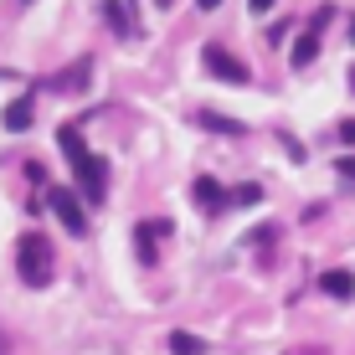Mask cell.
<instances>
[{"instance_id": "obj_1", "label": "cell", "mask_w": 355, "mask_h": 355, "mask_svg": "<svg viewBox=\"0 0 355 355\" xmlns=\"http://www.w3.org/2000/svg\"><path fill=\"white\" fill-rule=\"evenodd\" d=\"M57 139H62V155L78 165V186H83V196H88V201H103V196H108V165L98 160L88 144H83V134L72 129V124H62V134H57Z\"/></svg>"}, {"instance_id": "obj_2", "label": "cell", "mask_w": 355, "mask_h": 355, "mask_svg": "<svg viewBox=\"0 0 355 355\" xmlns=\"http://www.w3.org/2000/svg\"><path fill=\"white\" fill-rule=\"evenodd\" d=\"M16 258H21V278L26 284H46L52 278V248H46V237H21V248H16Z\"/></svg>"}, {"instance_id": "obj_3", "label": "cell", "mask_w": 355, "mask_h": 355, "mask_svg": "<svg viewBox=\"0 0 355 355\" xmlns=\"http://www.w3.org/2000/svg\"><path fill=\"white\" fill-rule=\"evenodd\" d=\"M52 211L62 216V227L72 232V237H83V232H88V211L78 206V196H72V191H62V186L52 191Z\"/></svg>"}, {"instance_id": "obj_4", "label": "cell", "mask_w": 355, "mask_h": 355, "mask_svg": "<svg viewBox=\"0 0 355 355\" xmlns=\"http://www.w3.org/2000/svg\"><path fill=\"white\" fill-rule=\"evenodd\" d=\"M206 67H211L222 83H248V67H242L237 57H227L222 46H206Z\"/></svg>"}, {"instance_id": "obj_5", "label": "cell", "mask_w": 355, "mask_h": 355, "mask_svg": "<svg viewBox=\"0 0 355 355\" xmlns=\"http://www.w3.org/2000/svg\"><path fill=\"white\" fill-rule=\"evenodd\" d=\"M320 288L329 293V299H350V293H355V278L335 268V273H324V278H320Z\"/></svg>"}, {"instance_id": "obj_6", "label": "cell", "mask_w": 355, "mask_h": 355, "mask_svg": "<svg viewBox=\"0 0 355 355\" xmlns=\"http://www.w3.org/2000/svg\"><path fill=\"white\" fill-rule=\"evenodd\" d=\"M31 119H36L31 98H16V103L6 108V129H31Z\"/></svg>"}, {"instance_id": "obj_7", "label": "cell", "mask_w": 355, "mask_h": 355, "mask_svg": "<svg viewBox=\"0 0 355 355\" xmlns=\"http://www.w3.org/2000/svg\"><path fill=\"white\" fill-rule=\"evenodd\" d=\"M314 57H320V31H309V36L293 42V67H309Z\"/></svg>"}, {"instance_id": "obj_8", "label": "cell", "mask_w": 355, "mask_h": 355, "mask_svg": "<svg viewBox=\"0 0 355 355\" xmlns=\"http://www.w3.org/2000/svg\"><path fill=\"white\" fill-rule=\"evenodd\" d=\"M155 232L165 237V232H170V222H139V258H144V263L155 258Z\"/></svg>"}, {"instance_id": "obj_9", "label": "cell", "mask_w": 355, "mask_h": 355, "mask_svg": "<svg viewBox=\"0 0 355 355\" xmlns=\"http://www.w3.org/2000/svg\"><path fill=\"white\" fill-rule=\"evenodd\" d=\"M222 201H227V196L216 191V180H206V175L196 180V206H211V211H216V206H222Z\"/></svg>"}, {"instance_id": "obj_10", "label": "cell", "mask_w": 355, "mask_h": 355, "mask_svg": "<svg viewBox=\"0 0 355 355\" xmlns=\"http://www.w3.org/2000/svg\"><path fill=\"white\" fill-rule=\"evenodd\" d=\"M170 345H175V355H201V350H206L196 335H186V329H175V335H170Z\"/></svg>"}, {"instance_id": "obj_11", "label": "cell", "mask_w": 355, "mask_h": 355, "mask_svg": "<svg viewBox=\"0 0 355 355\" xmlns=\"http://www.w3.org/2000/svg\"><path fill=\"white\" fill-rule=\"evenodd\" d=\"M201 124L216 129V134H242V124H232V119H216V114H201Z\"/></svg>"}, {"instance_id": "obj_12", "label": "cell", "mask_w": 355, "mask_h": 355, "mask_svg": "<svg viewBox=\"0 0 355 355\" xmlns=\"http://www.w3.org/2000/svg\"><path fill=\"white\" fill-rule=\"evenodd\" d=\"M340 139H345V144H355V119H345V124H340Z\"/></svg>"}, {"instance_id": "obj_13", "label": "cell", "mask_w": 355, "mask_h": 355, "mask_svg": "<svg viewBox=\"0 0 355 355\" xmlns=\"http://www.w3.org/2000/svg\"><path fill=\"white\" fill-rule=\"evenodd\" d=\"M248 6L258 10V16H263V10H273V0H248Z\"/></svg>"}, {"instance_id": "obj_14", "label": "cell", "mask_w": 355, "mask_h": 355, "mask_svg": "<svg viewBox=\"0 0 355 355\" xmlns=\"http://www.w3.org/2000/svg\"><path fill=\"white\" fill-rule=\"evenodd\" d=\"M340 175H355V160H340Z\"/></svg>"}, {"instance_id": "obj_15", "label": "cell", "mask_w": 355, "mask_h": 355, "mask_svg": "<svg viewBox=\"0 0 355 355\" xmlns=\"http://www.w3.org/2000/svg\"><path fill=\"white\" fill-rule=\"evenodd\" d=\"M350 88H355V72H350Z\"/></svg>"}, {"instance_id": "obj_16", "label": "cell", "mask_w": 355, "mask_h": 355, "mask_svg": "<svg viewBox=\"0 0 355 355\" xmlns=\"http://www.w3.org/2000/svg\"><path fill=\"white\" fill-rule=\"evenodd\" d=\"M160 6H170V0H160Z\"/></svg>"}, {"instance_id": "obj_17", "label": "cell", "mask_w": 355, "mask_h": 355, "mask_svg": "<svg viewBox=\"0 0 355 355\" xmlns=\"http://www.w3.org/2000/svg\"><path fill=\"white\" fill-rule=\"evenodd\" d=\"M350 36H355V26H350Z\"/></svg>"}]
</instances>
